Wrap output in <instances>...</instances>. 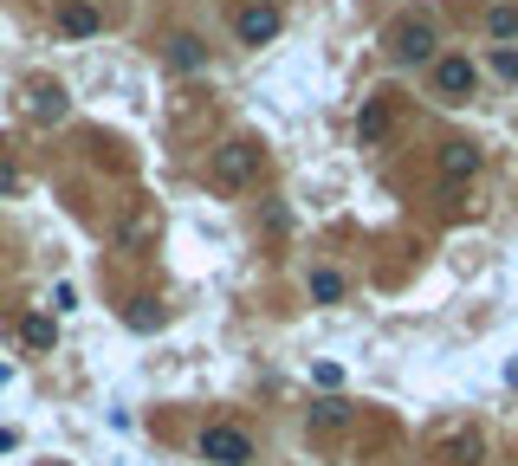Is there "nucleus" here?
<instances>
[{
    "instance_id": "obj_1",
    "label": "nucleus",
    "mask_w": 518,
    "mask_h": 466,
    "mask_svg": "<svg viewBox=\"0 0 518 466\" xmlns=\"http://www.w3.org/2000/svg\"><path fill=\"white\" fill-rule=\"evenodd\" d=\"M383 46H389L395 65H428L434 59V20H428V13H402V20L389 26Z\"/></svg>"
},
{
    "instance_id": "obj_2",
    "label": "nucleus",
    "mask_w": 518,
    "mask_h": 466,
    "mask_svg": "<svg viewBox=\"0 0 518 466\" xmlns=\"http://www.w3.org/2000/svg\"><path fill=\"white\" fill-rule=\"evenodd\" d=\"M201 460L208 466H247L253 460V434L240 428V421H214V428H201Z\"/></svg>"
},
{
    "instance_id": "obj_3",
    "label": "nucleus",
    "mask_w": 518,
    "mask_h": 466,
    "mask_svg": "<svg viewBox=\"0 0 518 466\" xmlns=\"http://www.w3.org/2000/svg\"><path fill=\"white\" fill-rule=\"evenodd\" d=\"M253 175H259V143H253V136H234V143L214 156V188H221V195H234V188L253 182Z\"/></svg>"
},
{
    "instance_id": "obj_4",
    "label": "nucleus",
    "mask_w": 518,
    "mask_h": 466,
    "mask_svg": "<svg viewBox=\"0 0 518 466\" xmlns=\"http://www.w3.org/2000/svg\"><path fill=\"white\" fill-rule=\"evenodd\" d=\"M473 85H480V65H473V59H460V52H441V59H434V98L467 104Z\"/></svg>"
},
{
    "instance_id": "obj_5",
    "label": "nucleus",
    "mask_w": 518,
    "mask_h": 466,
    "mask_svg": "<svg viewBox=\"0 0 518 466\" xmlns=\"http://www.w3.org/2000/svg\"><path fill=\"white\" fill-rule=\"evenodd\" d=\"M234 33H240V46H272V39L285 33V13L272 7V0H247V7L234 13Z\"/></svg>"
},
{
    "instance_id": "obj_6",
    "label": "nucleus",
    "mask_w": 518,
    "mask_h": 466,
    "mask_svg": "<svg viewBox=\"0 0 518 466\" xmlns=\"http://www.w3.org/2000/svg\"><path fill=\"white\" fill-rule=\"evenodd\" d=\"M480 454H486L480 428H441L434 434V460L441 466H480Z\"/></svg>"
},
{
    "instance_id": "obj_7",
    "label": "nucleus",
    "mask_w": 518,
    "mask_h": 466,
    "mask_svg": "<svg viewBox=\"0 0 518 466\" xmlns=\"http://www.w3.org/2000/svg\"><path fill=\"white\" fill-rule=\"evenodd\" d=\"M480 175V143H447L441 149V182L447 188H467Z\"/></svg>"
},
{
    "instance_id": "obj_8",
    "label": "nucleus",
    "mask_w": 518,
    "mask_h": 466,
    "mask_svg": "<svg viewBox=\"0 0 518 466\" xmlns=\"http://www.w3.org/2000/svg\"><path fill=\"white\" fill-rule=\"evenodd\" d=\"M389 130H395V111H389V98H370V104L357 111V143H363V149H376Z\"/></svg>"
},
{
    "instance_id": "obj_9",
    "label": "nucleus",
    "mask_w": 518,
    "mask_h": 466,
    "mask_svg": "<svg viewBox=\"0 0 518 466\" xmlns=\"http://www.w3.org/2000/svg\"><path fill=\"white\" fill-rule=\"evenodd\" d=\"M26 111H33L39 123H59V117H65V85H52V78H33V85H26Z\"/></svg>"
},
{
    "instance_id": "obj_10",
    "label": "nucleus",
    "mask_w": 518,
    "mask_h": 466,
    "mask_svg": "<svg viewBox=\"0 0 518 466\" xmlns=\"http://www.w3.org/2000/svg\"><path fill=\"white\" fill-rule=\"evenodd\" d=\"M162 65H169V72H201V65H208V46H201L195 33H175L169 46H162Z\"/></svg>"
},
{
    "instance_id": "obj_11",
    "label": "nucleus",
    "mask_w": 518,
    "mask_h": 466,
    "mask_svg": "<svg viewBox=\"0 0 518 466\" xmlns=\"http://www.w3.org/2000/svg\"><path fill=\"white\" fill-rule=\"evenodd\" d=\"M98 26H104V13L91 7V0H65V7H59V33L65 39H91Z\"/></svg>"
},
{
    "instance_id": "obj_12",
    "label": "nucleus",
    "mask_w": 518,
    "mask_h": 466,
    "mask_svg": "<svg viewBox=\"0 0 518 466\" xmlns=\"http://www.w3.org/2000/svg\"><path fill=\"white\" fill-rule=\"evenodd\" d=\"M486 39H499V46H512V39H518V7H512V0H499V7H486Z\"/></svg>"
},
{
    "instance_id": "obj_13",
    "label": "nucleus",
    "mask_w": 518,
    "mask_h": 466,
    "mask_svg": "<svg viewBox=\"0 0 518 466\" xmlns=\"http://www.w3.org/2000/svg\"><path fill=\"white\" fill-rule=\"evenodd\" d=\"M156 240V221H149V214H130L124 227H117V246H124V253H136V246H149Z\"/></svg>"
},
{
    "instance_id": "obj_14",
    "label": "nucleus",
    "mask_w": 518,
    "mask_h": 466,
    "mask_svg": "<svg viewBox=\"0 0 518 466\" xmlns=\"http://www.w3.org/2000/svg\"><path fill=\"white\" fill-rule=\"evenodd\" d=\"M337 298H344V272H311V305H337Z\"/></svg>"
},
{
    "instance_id": "obj_15",
    "label": "nucleus",
    "mask_w": 518,
    "mask_h": 466,
    "mask_svg": "<svg viewBox=\"0 0 518 466\" xmlns=\"http://www.w3.org/2000/svg\"><path fill=\"white\" fill-rule=\"evenodd\" d=\"M20 337L33 350H52V318H39V311H33V318H20Z\"/></svg>"
},
{
    "instance_id": "obj_16",
    "label": "nucleus",
    "mask_w": 518,
    "mask_h": 466,
    "mask_svg": "<svg viewBox=\"0 0 518 466\" xmlns=\"http://www.w3.org/2000/svg\"><path fill=\"white\" fill-rule=\"evenodd\" d=\"M311 421H318V428H344V421H350V402H318V408H311Z\"/></svg>"
},
{
    "instance_id": "obj_17",
    "label": "nucleus",
    "mask_w": 518,
    "mask_h": 466,
    "mask_svg": "<svg viewBox=\"0 0 518 466\" xmlns=\"http://www.w3.org/2000/svg\"><path fill=\"white\" fill-rule=\"evenodd\" d=\"M130 324H136V331H156V324H162L156 298H136V305H130Z\"/></svg>"
},
{
    "instance_id": "obj_18",
    "label": "nucleus",
    "mask_w": 518,
    "mask_h": 466,
    "mask_svg": "<svg viewBox=\"0 0 518 466\" xmlns=\"http://www.w3.org/2000/svg\"><path fill=\"white\" fill-rule=\"evenodd\" d=\"M493 72H499V78H518V52H512V46L493 52Z\"/></svg>"
},
{
    "instance_id": "obj_19",
    "label": "nucleus",
    "mask_w": 518,
    "mask_h": 466,
    "mask_svg": "<svg viewBox=\"0 0 518 466\" xmlns=\"http://www.w3.org/2000/svg\"><path fill=\"white\" fill-rule=\"evenodd\" d=\"M311 382H318V389H337V382H344V369H337V363H318V369H311Z\"/></svg>"
},
{
    "instance_id": "obj_20",
    "label": "nucleus",
    "mask_w": 518,
    "mask_h": 466,
    "mask_svg": "<svg viewBox=\"0 0 518 466\" xmlns=\"http://www.w3.org/2000/svg\"><path fill=\"white\" fill-rule=\"evenodd\" d=\"M46 305H52V311H72V305H78V292H72V285H52Z\"/></svg>"
},
{
    "instance_id": "obj_21",
    "label": "nucleus",
    "mask_w": 518,
    "mask_h": 466,
    "mask_svg": "<svg viewBox=\"0 0 518 466\" xmlns=\"http://www.w3.org/2000/svg\"><path fill=\"white\" fill-rule=\"evenodd\" d=\"M7 188H20V175H13L7 162H0V195H7Z\"/></svg>"
}]
</instances>
